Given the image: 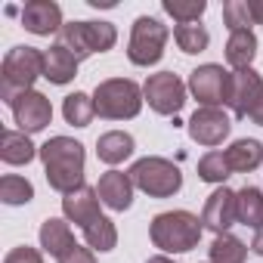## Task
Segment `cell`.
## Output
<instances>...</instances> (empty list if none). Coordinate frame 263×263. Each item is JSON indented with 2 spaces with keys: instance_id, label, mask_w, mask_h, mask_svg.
<instances>
[{
  "instance_id": "30",
  "label": "cell",
  "mask_w": 263,
  "mask_h": 263,
  "mask_svg": "<svg viewBox=\"0 0 263 263\" xmlns=\"http://www.w3.org/2000/svg\"><path fill=\"white\" fill-rule=\"evenodd\" d=\"M161 7H164V13L174 16L180 25H192V22H198V19L204 16V10H208L204 0H164Z\"/></svg>"
},
{
  "instance_id": "18",
  "label": "cell",
  "mask_w": 263,
  "mask_h": 263,
  "mask_svg": "<svg viewBox=\"0 0 263 263\" xmlns=\"http://www.w3.org/2000/svg\"><path fill=\"white\" fill-rule=\"evenodd\" d=\"M34 155H41V149L28 140V134H22V130H4L0 134V158H4L7 164H28L34 161Z\"/></svg>"
},
{
  "instance_id": "37",
  "label": "cell",
  "mask_w": 263,
  "mask_h": 263,
  "mask_svg": "<svg viewBox=\"0 0 263 263\" xmlns=\"http://www.w3.org/2000/svg\"><path fill=\"white\" fill-rule=\"evenodd\" d=\"M146 263H174V260H167V257H149Z\"/></svg>"
},
{
  "instance_id": "36",
  "label": "cell",
  "mask_w": 263,
  "mask_h": 263,
  "mask_svg": "<svg viewBox=\"0 0 263 263\" xmlns=\"http://www.w3.org/2000/svg\"><path fill=\"white\" fill-rule=\"evenodd\" d=\"M251 251H254L257 257H263V229H257V232H254V241H251Z\"/></svg>"
},
{
  "instance_id": "5",
  "label": "cell",
  "mask_w": 263,
  "mask_h": 263,
  "mask_svg": "<svg viewBox=\"0 0 263 263\" xmlns=\"http://www.w3.org/2000/svg\"><path fill=\"white\" fill-rule=\"evenodd\" d=\"M130 180H134V186L140 192H146L149 198H171L183 189V174L174 161L167 158H140L134 167L127 171Z\"/></svg>"
},
{
  "instance_id": "29",
  "label": "cell",
  "mask_w": 263,
  "mask_h": 263,
  "mask_svg": "<svg viewBox=\"0 0 263 263\" xmlns=\"http://www.w3.org/2000/svg\"><path fill=\"white\" fill-rule=\"evenodd\" d=\"M229 174H232V167H229V161H226V152H208V155L198 161V177H201L204 183L223 186Z\"/></svg>"
},
{
  "instance_id": "4",
  "label": "cell",
  "mask_w": 263,
  "mask_h": 263,
  "mask_svg": "<svg viewBox=\"0 0 263 263\" xmlns=\"http://www.w3.org/2000/svg\"><path fill=\"white\" fill-rule=\"evenodd\" d=\"M143 90L137 81L130 78H111V81H102L96 84L93 90V105H96V115L105 118V121H130L143 111Z\"/></svg>"
},
{
  "instance_id": "25",
  "label": "cell",
  "mask_w": 263,
  "mask_h": 263,
  "mask_svg": "<svg viewBox=\"0 0 263 263\" xmlns=\"http://www.w3.org/2000/svg\"><path fill=\"white\" fill-rule=\"evenodd\" d=\"M174 41H177V47H180L183 53L195 56V53H204V50H208L211 34H208L204 25L192 22V25H177V28H174Z\"/></svg>"
},
{
  "instance_id": "2",
  "label": "cell",
  "mask_w": 263,
  "mask_h": 263,
  "mask_svg": "<svg viewBox=\"0 0 263 263\" xmlns=\"http://www.w3.org/2000/svg\"><path fill=\"white\" fill-rule=\"evenodd\" d=\"M37 78H44V53L37 47H13L0 65V96H4V102L13 105L22 93H31Z\"/></svg>"
},
{
  "instance_id": "7",
  "label": "cell",
  "mask_w": 263,
  "mask_h": 263,
  "mask_svg": "<svg viewBox=\"0 0 263 263\" xmlns=\"http://www.w3.org/2000/svg\"><path fill=\"white\" fill-rule=\"evenodd\" d=\"M171 31L167 25H161L158 19L152 16H140L130 28V44H127V59L140 65V68H149L155 62H161L164 56V44H167Z\"/></svg>"
},
{
  "instance_id": "32",
  "label": "cell",
  "mask_w": 263,
  "mask_h": 263,
  "mask_svg": "<svg viewBox=\"0 0 263 263\" xmlns=\"http://www.w3.org/2000/svg\"><path fill=\"white\" fill-rule=\"evenodd\" d=\"M4 263H44V257H41V251H37V248L22 245V248H13V251L7 254V260H4Z\"/></svg>"
},
{
  "instance_id": "20",
  "label": "cell",
  "mask_w": 263,
  "mask_h": 263,
  "mask_svg": "<svg viewBox=\"0 0 263 263\" xmlns=\"http://www.w3.org/2000/svg\"><path fill=\"white\" fill-rule=\"evenodd\" d=\"M41 248L50 254V257H62V254H68L71 248H74V235H71V226L65 223V220H56V217H50V220H44V226H41Z\"/></svg>"
},
{
  "instance_id": "16",
  "label": "cell",
  "mask_w": 263,
  "mask_h": 263,
  "mask_svg": "<svg viewBox=\"0 0 263 263\" xmlns=\"http://www.w3.org/2000/svg\"><path fill=\"white\" fill-rule=\"evenodd\" d=\"M134 189H137L134 180H130V174H124V171L102 174L99 177V186H96L99 201L105 208H111V211H127L130 204H134Z\"/></svg>"
},
{
  "instance_id": "14",
  "label": "cell",
  "mask_w": 263,
  "mask_h": 263,
  "mask_svg": "<svg viewBox=\"0 0 263 263\" xmlns=\"http://www.w3.org/2000/svg\"><path fill=\"white\" fill-rule=\"evenodd\" d=\"M22 25L25 31L47 37V34H59L62 31V10L53 0H28L22 7Z\"/></svg>"
},
{
  "instance_id": "27",
  "label": "cell",
  "mask_w": 263,
  "mask_h": 263,
  "mask_svg": "<svg viewBox=\"0 0 263 263\" xmlns=\"http://www.w3.org/2000/svg\"><path fill=\"white\" fill-rule=\"evenodd\" d=\"M245 257H248L245 241L229 235V232L217 235L214 245H211V263H245Z\"/></svg>"
},
{
  "instance_id": "23",
  "label": "cell",
  "mask_w": 263,
  "mask_h": 263,
  "mask_svg": "<svg viewBox=\"0 0 263 263\" xmlns=\"http://www.w3.org/2000/svg\"><path fill=\"white\" fill-rule=\"evenodd\" d=\"M254 56H257V37H254V31H232L229 41H226V62L235 71H241V68H251Z\"/></svg>"
},
{
  "instance_id": "19",
  "label": "cell",
  "mask_w": 263,
  "mask_h": 263,
  "mask_svg": "<svg viewBox=\"0 0 263 263\" xmlns=\"http://www.w3.org/2000/svg\"><path fill=\"white\" fill-rule=\"evenodd\" d=\"M134 137L130 134H124V130H108V134H102L99 140H96V155H99V161H105V164H121V161H127L130 155H134Z\"/></svg>"
},
{
  "instance_id": "3",
  "label": "cell",
  "mask_w": 263,
  "mask_h": 263,
  "mask_svg": "<svg viewBox=\"0 0 263 263\" xmlns=\"http://www.w3.org/2000/svg\"><path fill=\"white\" fill-rule=\"evenodd\" d=\"M201 229H204L201 217H195L189 211H164L152 220L149 235H152V245L161 248L164 254H186V251L198 248Z\"/></svg>"
},
{
  "instance_id": "12",
  "label": "cell",
  "mask_w": 263,
  "mask_h": 263,
  "mask_svg": "<svg viewBox=\"0 0 263 263\" xmlns=\"http://www.w3.org/2000/svg\"><path fill=\"white\" fill-rule=\"evenodd\" d=\"M263 93V81L254 68H241V71H232L229 74V93H226V105L232 108L235 118H248L254 102L260 99Z\"/></svg>"
},
{
  "instance_id": "21",
  "label": "cell",
  "mask_w": 263,
  "mask_h": 263,
  "mask_svg": "<svg viewBox=\"0 0 263 263\" xmlns=\"http://www.w3.org/2000/svg\"><path fill=\"white\" fill-rule=\"evenodd\" d=\"M226 161L232 167V174H251L263 164V143L257 140H235L226 149Z\"/></svg>"
},
{
  "instance_id": "28",
  "label": "cell",
  "mask_w": 263,
  "mask_h": 263,
  "mask_svg": "<svg viewBox=\"0 0 263 263\" xmlns=\"http://www.w3.org/2000/svg\"><path fill=\"white\" fill-rule=\"evenodd\" d=\"M34 198V186L25 180V177H16V174H7L0 180V201L10 204V208H19V204H28Z\"/></svg>"
},
{
  "instance_id": "31",
  "label": "cell",
  "mask_w": 263,
  "mask_h": 263,
  "mask_svg": "<svg viewBox=\"0 0 263 263\" xmlns=\"http://www.w3.org/2000/svg\"><path fill=\"white\" fill-rule=\"evenodd\" d=\"M223 22L232 31H251L254 25V16H251V4L248 0H229V4H223Z\"/></svg>"
},
{
  "instance_id": "35",
  "label": "cell",
  "mask_w": 263,
  "mask_h": 263,
  "mask_svg": "<svg viewBox=\"0 0 263 263\" xmlns=\"http://www.w3.org/2000/svg\"><path fill=\"white\" fill-rule=\"evenodd\" d=\"M251 4V16H254V25H263V0H248Z\"/></svg>"
},
{
  "instance_id": "13",
  "label": "cell",
  "mask_w": 263,
  "mask_h": 263,
  "mask_svg": "<svg viewBox=\"0 0 263 263\" xmlns=\"http://www.w3.org/2000/svg\"><path fill=\"white\" fill-rule=\"evenodd\" d=\"M201 223H204V229H211V232H217V235L229 232V226L238 223L235 192L226 189V186H220L217 192H211L208 201H204V211H201Z\"/></svg>"
},
{
  "instance_id": "22",
  "label": "cell",
  "mask_w": 263,
  "mask_h": 263,
  "mask_svg": "<svg viewBox=\"0 0 263 263\" xmlns=\"http://www.w3.org/2000/svg\"><path fill=\"white\" fill-rule=\"evenodd\" d=\"M235 211H238V223L248 229H263V192L257 186H245L235 192Z\"/></svg>"
},
{
  "instance_id": "33",
  "label": "cell",
  "mask_w": 263,
  "mask_h": 263,
  "mask_svg": "<svg viewBox=\"0 0 263 263\" xmlns=\"http://www.w3.org/2000/svg\"><path fill=\"white\" fill-rule=\"evenodd\" d=\"M59 263H96V257H93V248H81V245H74L68 254L59 257Z\"/></svg>"
},
{
  "instance_id": "1",
  "label": "cell",
  "mask_w": 263,
  "mask_h": 263,
  "mask_svg": "<svg viewBox=\"0 0 263 263\" xmlns=\"http://www.w3.org/2000/svg\"><path fill=\"white\" fill-rule=\"evenodd\" d=\"M41 161H44V174L50 189L68 195L78 186H84V146L71 137H53L41 146Z\"/></svg>"
},
{
  "instance_id": "8",
  "label": "cell",
  "mask_w": 263,
  "mask_h": 263,
  "mask_svg": "<svg viewBox=\"0 0 263 263\" xmlns=\"http://www.w3.org/2000/svg\"><path fill=\"white\" fill-rule=\"evenodd\" d=\"M143 96H146V102H149L152 111H158V115H177L186 105V84L174 71H158V74L146 78Z\"/></svg>"
},
{
  "instance_id": "10",
  "label": "cell",
  "mask_w": 263,
  "mask_h": 263,
  "mask_svg": "<svg viewBox=\"0 0 263 263\" xmlns=\"http://www.w3.org/2000/svg\"><path fill=\"white\" fill-rule=\"evenodd\" d=\"M189 137L198 143V146H208V149H214V146H220L226 137H229V130H232V121L226 118V111H220V108H198L192 118H189Z\"/></svg>"
},
{
  "instance_id": "9",
  "label": "cell",
  "mask_w": 263,
  "mask_h": 263,
  "mask_svg": "<svg viewBox=\"0 0 263 263\" xmlns=\"http://www.w3.org/2000/svg\"><path fill=\"white\" fill-rule=\"evenodd\" d=\"M229 74L223 65H198L192 74H189V93L204 105V108H217L226 102V93H229Z\"/></svg>"
},
{
  "instance_id": "17",
  "label": "cell",
  "mask_w": 263,
  "mask_h": 263,
  "mask_svg": "<svg viewBox=\"0 0 263 263\" xmlns=\"http://www.w3.org/2000/svg\"><path fill=\"white\" fill-rule=\"evenodd\" d=\"M74 74H78V56L74 53H68L65 47H59V44H53L47 53H44V78L50 81V84H68V81H74Z\"/></svg>"
},
{
  "instance_id": "15",
  "label": "cell",
  "mask_w": 263,
  "mask_h": 263,
  "mask_svg": "<svg viewBox=\"0 0 263 263\" xmlns=\"http://www.w3.org/2000/svg\"><path fill=\"white\" fill-rule=\"evenodd\" d=\"M62 214H65V220L68 223H74V226H90L96 217H102L99 214V192L93 189V186H78L74 192H68L65 198H62Z\"/></svg>"
},
{
  "instance_id": "34",
  "label": "cell",
  "mask_w": 263,
  "mask_h": 263,
  "mask_svg": "<svg viewBox=\"0 0 263 263\" xmlns=\"http://www.w3.org/2000/svg\"><path fill=\"white\" fill-rule=\"evenodd\" d=\"M248 118H251L254 124H260V127H263V93H260V99L254 102V108H251V115H248Z\"/></svg>"
},
{
  "instance_id": "38",
  "label": "cell",
  "mask_w": 263,
  "mask_h": 263,
  "mask_svg": "<svg viewBox=\"0 0 263 263\" xmlns=\"http://www.w3.org/2000/svg\"><path fill=\"white\" fill-rule=\"evenodd\" d=\"M208 263H211V260H208Z\"/></svg>"
},
{
  "instance_id": "6",
  "label": "cell",
  "mask_w": 263,
  "mask_h": 263,
  "mask_svg": "<svg viewBox=\"0 0 263 263\" xmlns=\"http://www.w3.org/2000/svg\"><path fill=\"white\" fill-rule=\"evenodd\" d=\"M115 41H118V28L111 22H68V25H62L56 44L65 47L68 53H74L78 62H81L93 53L111 50Z\"/></svg>"
},
{
  "instance_id": "26",
  "label": "cell",
  "mask_w": 263,
  "mask_h": 263,
  "mask_svg": "<svg viewBox=\"0 0 263 263\" xmlns=\"http://www.w3.org/2000/svg\"><path fill=\"white\" fill-rule=\"evenodd\" d=\"M62 115H65V121H68L71 127H87V124L93 121V115H96L93 96H87V93H71V96H65Z\"/></svg>"
},
{
  "instance_id": "24",
  "label": "cell",
  "mask_w": 263,
  "mask_h": 263,
  "mask_svg": "<svg viewBox=\"0 0 263 263\" xmlns=\"http://www.w3.org/2000/svg\"><path fill=\"white\" fill-rule=\"evenodd\" d=\"M84 241L93 251H111L118 245V229L108 217H96L90 226H84Z\"/></svg>"
},
{
  "instance_id": "11",
  "label": "cell",
  "mask_w": 263,
  "mask_h": 263,
  "mask_svg": "<svg viewBox=\"0 0 263 263\" xmlns=\"http://www.w3.org/2000/svg\"><path fill=\"white\" fill-rule=\"evenodd\" d=\"M10 108H13V118H16V124H19L22 134H41V130L53 121V105H50V99H47L44 93H37V90L22 93Z\"/></svg>"
}]
</instances>
